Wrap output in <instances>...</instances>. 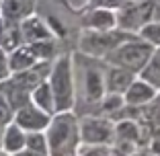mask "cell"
<instances>
[{
	"mask_svg": "<svg viewBox=\"0 0 160 156\" xmlns=\"http://www.w3.org/2000/svg\"><path fill=\"white\" fill-rule=\"evenodd\" d=\"M19 45H23V35H21L19 23H6L4 21V27L0 31V48L4 52H10Z\"/></svg>",
	"mask_w": 160,
	"mask_h": 156,
	"instance_id": "obj_22",
	"label": "cell"
},
{
	"mask_svg": "<svg viewBox=\"0 0 160 156\" xmlns=\"http://www.w3.org/2000/svg\"><path fill=\"white\" fill-rule=\"evenodd\" d=\"M31 103L37 105L39 109H43L45 113H56V107H53V95L52 88L47 84V80H41L33 90H31Z\"/></svg>",
	"mask_w": 160,
	"mask_h": 156,
	"instance_id": "obj_20",
	"label": "cell"
},
{
	"mask_svg": "<svg viewBox=\"0 0 160 156\" xmlns=\"http://www.w3.org/2000/svg\"><path fill=\"white\" fill-rule=\"evenodd\" d=\"M10 121H12V109H10V105L6 103L4 97L0 95V142H2V133H4V128L8 125ZM0 154H2V150H0Z\"/></svg>",
	"mask_w": 160,
	"mask_h": 156,
	"instance_id": "obj_25",
	"label": "cell"
},
{
	"mask_svg": "<svg viewBox=\"0 0 160 156\" xmlns=\"http://www.w3.org/2000/svg\"><path fill=\"white\" fill-rule=\"evenodd\" d=\"M152 49L154 48L148 41H144L140 35H129L119 45H115L103 60L109 66H119V68H125V70L133 72V74H140L144 70V66H146Z\"/></svg>",
	"mask_w": 160,
	"mask_h": 156,
	"instance_id": "obj_5",
	"label": "cell"
},
{
	"mask_svg": "<svg viewBox=\"0 0 160 156\" xmlns=\"http://www.w3.org/2000/svg\"><path fill=\"white\" fill-rule=\"evenodd\" d=\"M47 138L49 156H76L80 146L78 115L74 111H56L49 117L47 128L43 129Z\"/></svg>",
	"mask_w": 160,
	"mask_h": 156,
	"instance_id": "obj_3",
	"label": "cell"
},
{
	"mask_svg": "<svg viewBox=\"0 0 160 156\" xmlns=\"http://www.w3.org/2000/svg\"><path fill=\"white\" fill-rule=\"evenodd\" d=\"M123 0H86L82 6H101V8H111L115 10Z\"/></svg>",
	"mask_w": 160,
	"mask_h": 156,
	"instance_id": "obj_26",
	"label": "cell"
},
{
	"mask_svg": "<svg viewBox=\"0 0 160 156\" xmlns=\"http://www.w3.org/2000/svg\"><path fill=\"white\" fill-rule=\"evenodd\" d=\"M29 49L33 52V56L37 58V60H49L52 62L56 56H60V53H64V49H62L60 41H58L56 37H49V39H41V41H35V43H27Z\"/></svg>",
	"mask_w": 160,
	"mask_h": 156,
	"instance_id": "obj_19",
	"label": "cell"
},
{
	"mask_svg": "<svg viewBox=\"0 0 160 156\" xmlns=\"http://www.w3.org/2000/svg\"><path fill=\"white\" fill-rule=\"evenodd\" d=\"M76 156H111L109 144H80Z\"/></svg>",
	"mask_w": 160,
	"mask_h": 156,
	"instance_id": "obj_24",
	"label": "cell"
},
{
	"mask_svg": "<svg viewBox=\"0 0 160 156\" xmlns=\"http://www.w3.org/2000/svg\"><path fill=\"white\" fill-rule=\"evenodd\" d=\"M150 21H160V0H152V19Z\"/></svg>",
	"mask_w": 160,
	"mask_h": 156,
	"instance_id": "obj_29",
	"label": "cell"
},
{
	"mask_svg": "<svg viewBox=\"0 0 160 156\" xmlns=\"http://www.w3.org/2000/svg\"><path fill=\"white\" fill-rule=\"evenodd\" d=\"M129 35H138V33H127L119 27L113 29H105V31H97V29H80L78 39H76V45L74 49L86 53V56H92V58H101L103 60L115 45L127 39Z\"/></svg>",
	"mask_w": 160,
	"mask_h": 156,
	"instance_id": "obj_6",
	"label": "cell"
},
{
	"mask_svg": "<svg viewBox=\"0 0 160 156\" xmlns=\"http://www.w3.org/2000/svg\"><path fill=\"white\" fill-rule=\"evenodd\" d=\"M158 99H160V90H158Z\"/></svg>",
	"mask_w": 160,
	"mask_h": 156,
	"instance_id": "obj_30",
	"label": "cell"
},
{
	"mask_svg": "<svg viewBox=\"0 0 160 156\" xmlns=\"http://www.w3.org/2000/svg\"><path fill=\"white\" fill-rule=\"evenodd\" d=\"M140 78H144L146 82H150L156 90H160V48H154L148 58L144 70L140 72Z\"/></svg>",
	"mask_w": 160,
	"mask_h": 156,
	"instance_id": "obj_21",
	"label": "cell"
},
{
	"mask_svg": "<svg viewBox=\"0 0 160 156\" xmlns=\"http://www.w3.org/2000/svg\"><path fill=\"white\" fill-rule=\"evenodd\" d=\"M107 62L72 49V78H74V111L78 117L90 115L94 105L105 97Z\"/></svg>",
	"mask_w": 160,
	"mask_h": 156,
	"instance_id": "obj_1",
	"label": "cell"
},
{
	"mask_svg": "<svg viewBox=\"0 0 160 156\" xmlns=\"http://www.w3.org/2000/svg\"><path fill=\"white\" fill-rule=\"evenodd\" d=\"M0 95L6 99V103L10 105L12 111H14V109H19V107H23L25 103L31 101V93H29L25 86H21L12 76H8L6 80L0 82Z\"/></svg>",
	"mask_w": 160,
	"mask_h": 156,
	"instance_id": "obj_15",
	"label": "cell"
},
{
	"mask_svg": "<svg viewBox=\"0 0 160 156\" xmlns=\"http://www.w3.org/2000/svg\"><path fill=\"white\" fill-rule=\"evenodd\" d=\"M117 27L127 33H138L152 19V0H123L115 8Z\"/></svg>",
	"mask_w": 160,
	"mask_h": 156,
	"instance_id": "obj_7",
	"label": "cell"
},
{
	"mask_svg": "<svg viewBox=\"0 0 160 156\" xmlns=\"http://www.w3.org/2000/svg\"><path fill=\"white\" fill-rule=\"evenodd\" d=\"M80 144H109L115 138V123L101 115H82L78 117Z\"/></svg>",
	"mask_w": 160,
	"mask_h": 156,
	"instance_id": "obj_8",
	"label": "cell"
},
{
	"mask_svg": "<svg viewBox=\"0 0 160 156\" xmlns=\"http://www.w3.org/2000/svg\"><path fill=\"white\" fill-rule=\"evenodd\" d=\"M23 148H25V129H21L14 121H10L4 128V133H2L0 150H2V154L17 156Z\"/></svg>",
	"mask_w": 160,
	"mask_h": 156,
	"instance_id": "obj_16",
	"label": "cell"
},
{
	"mask_svg": "<svg viewBox=\"0 0 160 156\" xmlns=\"http://www.w3.org/2000/svg\"><path fill=\"white\" fill-rule=\"evenodd\" d=\"M19 29H21V35H23V43H35V41H41V39L53 37V33L49 31L45 21L37 13L25 17L19 23Z\"/></svg>",
	"mask_w": 160,
	"mask_h": 156,
	"instance_id": "obj_11",
	"label": "cell"
},
{
	"mask_svg": "<svg viewBox=\"0 0 160 156\" xmlns=\"http://www.w3.org/2000/svg\"><path fill=\"white\" fill-rule=\"evenodd\" d=\"M10 74H12V72H10V68H8V53L0 48V82L6 80Z\"/></svg>",
	"mask_w": 160,
	"mask_h": 156,
	"instance_id": "obj_27",
	"label": "cell"
},
{
	"mask_svg": "<svg viewBox=\"0 0 160 156\" xmlns=\"http://www.w3.org/2000/svg\"><path fill=\"white\" fill-rule=\"evenodd\" d=\"M35 13L45 21L64 52H72L80 33V13L68 0H37Z\"/></svg>",
	"mask_w": 160,
	"mask_h": 156,
	"instance_id": "obj_2",
	"label": "cell"
},
{
	"mask_svg": "<svg viewBox=\"0 0 160 156\" xmlns=\"http://www.w3.org/2000/svg\"><path fill=\"white\" fill-rule=\"evenodd\" d=\"M27 154V156H49L47 152V138L45 132H25V148L19 152L17 156Z\"/></svg>",
	"mask_w": 160,
	"mask_h": 156,
	"instance_id": "obj_18",
	"label": "cell"
},
{
	"mask_svg": "<svg viewBox=\"0 0 160 156\" xmlns=\"http://www.w3.org/2000/svg\"><path fill=\"white\" fill-rule=\"evenodd\" d=\"M37 0H0V17L6 23H21L35 13Z\"/></svg>",
	"mask_w": 160,
	"mask_h": 156,
	"instance_id": "obj_12",
	"label": "cell"
},
{
	"mask_svg": "<svg viewBox=\"0 0 160 156\" xmlns=\"http://www.w3.org/2000/svg\"><path fill=\"white\" fill-rule=\"evenodd\" d=\"M6 53H8V68H10L12 74H14V72L27 70V68H31L35 62H37V58L33 56V52L29 49L27 43H23V45L10 49V52H6Z\"/></svg>",
	"mask_w": 160,
	"mask_h": 156,
	"instance_id": "obj_17",
	"label": "cell"
},
{
	"mask_svg": "<svg viewBox=\"0 0 160 156\" xmlns=\"http://www.w3.org/2000/svg\"><path fill=\"white\" fill-rule=\"evenodd\" d=\"M146 150L150 152V154H160V129L150 138V142H148Z\"/></svg>",
	"mask_w": 160,
	"mask_h": 156,
	"instance_id": "obj_28",
	"label": "cell"
},
{
	"mask_svg": "<svg viewBox=\"0 0 160 156\" xmlns=\"http://www.w3.org/2000/svg\"><path fill=\"white\" fill-rule=\"evenodd\" d=\"M52 115L45 113L43 109H39L37 105H33L31 101L25 103L23 107L14 109L12 111V121L19 125L25 132H39V129H45L47 123H49Z\"/></svg>",
	"mask_w": 160,
	"mask_h": 156,
	"instance_id": "obj_9",
	"label": "cell"
},
{
	"mask_svg": "<svg viewBox=\"0 0 160 156\" xmlns=\"http://www.w3.org/2000/svg\"><path fill=\"white\" fill-rule=\"evenodd\" d=\"M144 41H148L152 48H160V21H148L144 27L138 31Z\"/></svg>",
	"mask_w": 160,
	"mask_h": 156,
	"instance_id": "obj_23",
	"label": "cell"
},
{
	"mask_svg": "<svg viewBox=\"0 0 160 156\" xmlns=\"http://www.w3.org/2000/svg\"><path fill=\"white\" fill-rule=\"evenodd\" d=\"M47 84L53 95L56 111L74 109V78H72V52H64L52 60Z\"/></svg>",
	"mask_w": 160,
	"mask_h": 156,
	"instance_id": "obj_4",
	"label": "cell"
},
{
	"mask_svg": "<svg viewBox=\"0 0 160 156\" xmlns=\"http://www.w3.org/2000/svg\"><path fill=\"white\" fill-rule=\"evenodd\" d=\"M80 29H97V31H105V29L117 27V19H115V10L111 8H101V6H80Z\"/></svg>",
	"mask_w": 160,
	"mask_h": 156,
	"instance_id": "obj_10",
	"label": "cell"
},
{
	"mask_svg": "<svg viewBox=\"0 0 160 156\" xmlns=\"http://www.w3.org/2000/svg\"><path fill=\"white\" fill-rule=\"evenodd\" d=\"M138 74L125 70V68L119 66H109L107 64V74H105V90L107 93H113V95H123L125 88L133 82Z\"/></svg>",
	"mask_w": 160,
	"mask_h": 156,
	"instance_id": "obj_14",
	"label": "cell"
},
{
	"mask_svg": "<svg viewBox=\"0 0 160 156\" xmlns=\"http://www.w3.org/2000/svg\"><path fill=\"white\" fill-rule=\"evenodd\" d=\"M156 93H158V90H156L150 82H146L144 78H140V76H136L133 82L127 86L125 93H123V101H125V105L140 107V105H144V103L154 99Z\"/></svg>",
	"mask_w": 160,
	"mask_h": 156,
	"instance_id": "obj_13",
	"label": "cell"
}]
</instances>
